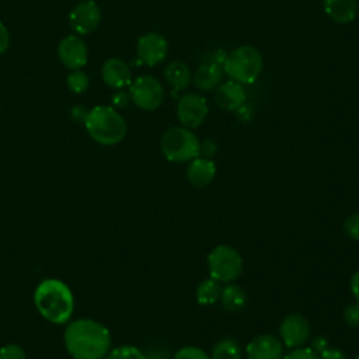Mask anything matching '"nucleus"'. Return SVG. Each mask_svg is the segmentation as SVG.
<instances>
[{
    "instance_id": "1",
    "label": "nucleus",
    "mask_w": 359,
    "mask_h": 359,
    "mask_svg": "<svg viewBox=\"0 0 359 359\" xmlns=\"http://www.w3.org/2000/svg\"><path fill=\"white\" fill-rule=\"evenodd\" d=\"M63 339L67 352L74 359H104L111 351L108 328L91 318L69 321Z\"/></svg>"
},
{
    "instance_id": "2",
    "label": "nucleus",
    "mask_w": 359,
    "mask_h": 359,
    "mask_svg": "<svg viewBox=\"0 0 359 359\" xmlns=\"http://www.w3.org/2000/svg\"><path fill=\"white\" fill-rule=\"evenodd\" d=\"M38 313L52 324H66L72 318L74 299L70 287L59 279L42 280L34 292Z\"/></svg>"
},
{
    "instance_id": "3",
    "label": "nucleus",
    "mask_w": 359,
    "mask_h": 359,
    "mask_svg": "<svg viewBox=\"0 0 359 359\" xmlns=\"http://www.w3.org/2000/svg\"><path fill=\"white\" fill-rule=\"evenodd\" d=\"M84 126L90 137L102 146H115L126 136V122L112 107L98 105L87 112Z\"/></svg>"
},
{
    "instance_id": "4",
    "label": "nucleus",
    "mask_w": 359,
    "mask_h": 359,
    "mask_svg": "<svg viewBox=\"0 0 359 359\" xmlns=\"http://www.w3.org/2000/svg\"><path fill=\"white\" fill-rule=\"evenodd\" d=\"M262 66L259 50L252 45H241L227 55L223 72L240 84H251L259 77Z\"/></svg>"
},
{
    "instance_id": "5",
    "label": "nucleus",
    "mask_w": 359,
    "mask_h": 359,
    "mask_svg": "<svg viewBox=\"0 0 359 359\" xmlns=\"http://www.w3.org/2000/svg\"><path fill=\"white\" fill-rule=\"evenodd\" d=\"M201 142L192 129L172 126L167 129L160 140L164 157L171 163H188L199 156Z\"/></svg>"
},
{
    "instance_id": "6",
    "label": "nucleus",
    "mask_w": 359,
    "mask_h": 359,
    "mask_svg": "<svg viewBox=\"0 0 359 359\" xmlns=\"http://www.w3.org/2000/svg\"><path fill=\"white\" fill-rule=\"evenodd\" d=\"M208 271L220 283L234 282L243 272V257L234 247L220 244L208 255Z\"/></svg>"
},
{
    "instance_id": "7",
    "label": "nucleus",
    "mask_w": 359,
    "mask_h": 359,
    "mask_svg": "<svg viewBox=\"0 0 359 359\" xmlns=\"http://www.w3.org/2000/svg\"><path fill=\"white\" fill-rule=\"evenodd\" d=\"M130 101L143 111L157 109L164 100L161 83L153 76H140L129 87Z\"/></svg>"
},
{
    "instance_id": "8",
    "label": "nucleus",
    "mask_w": 359,
    "mask_h": 359,
    "mask_svg": "<svg viewBox=\"0 0 359 359\" xmlns=\"http://www.w3.org/2000/svg\"><path fill=\"white\" fill-rule=\"evenodd\" d=\"M209 114V105L205 97L189 93L182 95L177 104V118L181 126L195 129L201 126Z\"/></svg>"
},
{
    "instance_id": "9",
    "label": "nucleus",
    "mask_w": 359,
    "mask_h": 359,
    "mask_svg": "<svg viewBox=\"0 0 359 359\" xmlns=\"http://www.w3.org/2000/svg\"><path fill=\"white\" fill-rule=\"evenodd\" d=\"M279 335L286 348H300L309 341L310 324L304 316L292 313L282 320L279 325Z\"/></svg>"
},
{
    "instance_id": "10",
    "label": "nucleus",
    "mask_w": 359,
    "mask_h": 359,
    "mask_svg": "<svg viewBox=\"0 0 359 359\" xmlns=\"http://www.w3.org/2000/svg\"><path fill=\"white\" fill-rule=\"evenodd\" d=\"M101 21V10L93 0H84L79 3L69 14V24L72 29L79 35L93 32Z\"/></svg>"
},
{
    "instance_id": "11",
    "label": "nucleus",
    "mask_w": 359,
    "mask_h": 359,
    "mask_svg": "<svg viewBox=\"0 0 359 359\" xmlns=\"http://www.w3.org/2000/svg\"><path fill=\"white\" fill-rule=\"evenodd\" d=\"M136 52L139 60L151 67L165 59L168 53V42L158 32H147L137 39Z\"/></svg>"
},
{
    "instance_id": "12",
    "label": "nucleus",
    "mask_w": 359,
    "mask_h": 359,
    "mask_svg": "<svg viewBox=\"0 0 359 359\" xmlns=\"http://www.w3.org/2000/svg\"><path fill=\"white\" fill-rule=\"evenodd\" d=\"M57 56L67 69L80 70L87 63V45L77 35H69L60 41L57 46Z\"/></svg>"
},
{
    "instance_id": "13",
    "label": "nucleus",
    "mask_w": 359,
    "mask_h": 359,
    "mask_svg": "<svg viewBox=\"0 0 359 359\" xmlns=\"http://www.w3.org/2000/svg\"><path fill=\"white\" fill-rule=\"evenodd\" d=\"M247 359H282L283 344L272 334H261L245 346Z\"/></svg>"
},
{
    "instance_id": "14",
    "label": "nucleus",
    "mask_w": 359,
    "mask_h": 359,
    "mask_svg": "<svg viewBox=\"0 0 359 359\" xmlns=\"http://www.w3.org/2000/svg\"><path fill=\"white\" fill-rule=\"evenodd\" d=\"M247 101L243 84L229 80L216 87L215 102L224 111H237Z\"/></svg>"
},
{
    "instance_id": "15",
    "label": "nucleus",
    "mask_w": 359,
    "mask_h": 359,
    "mask_svg": "<svg viewBox=\"0 0 359 359\" xmlns=\"http://www.w3.org/2000/svg\"><path fill=\"white\" fill-rule=\"evenodd\" d=\"M185 175L191 185L196 188H205L213 181L216 175V164L212 158L198 156L188 161Z\"/></svg>"
},
{
    "instance_id": "16",
    "label": "nucleus",
    "mask_w": 359,
    "mask_h": 359,
    "mask_svg": "<svg viewBox=\"0 0 359 359\" xmlns=\"http://www.w3.org/2000/svg\"><path fill=\"white\" fill-rule=\"evenodd\" d=\"M101 76L108 87L116 90H121L132 83L129 66L119 57H111L105 60L101 69Z\"/></svg>"
},
{
    "instance_id": "17",
    "label": "nucleus",
    "mask_w": 359,
    "mask_h": 359,
    "mask_svg": "<svg viewBox=\"0 0 359 359\" xmlns=\"http://www.w3.org/2000/svg\"><path fill=\"white\" fill-rule=\"evenodd\" d=\"M325 14L337 24H351L358 17L356 0H323Z\"/></svg>"
},
{
    "instance_id": "18",
    "label": "nucleus",
    "mask_w": 359,
    "mask_h": 359,
    "mask_svg": "<svg viewBox=\"0 0 359 359\" xmlns=\"http://www.w3.org/2000/svg\"><path fill=\"white\" fill-rule=\"evenodd\" d=\"M222 77L223 66L210 62H202L194 74V83L201 91H210L220 84Z\"/></svg>"
},
{
    "instance_id": "19",
    "label": "nucleus",
    "mask_w": 359,
    "mask_h": 359,
    "mask_svg": "<svg viewBox=\"0 0 359 359\" xmlns=\"http://www.w3.org/2000/svg\"><path fill=\"white\" fill-rule=\"evenodd\" d=\"M220 303L226 311L236 313V311H240L245 306L247 294L241 286L230 282L222 287Z\"/></svg>"
},
{
    "instance_id": "20",
    "label": "nucleus",
    "mask_w": 359,
    "mask_h": 359,
    "mask_svg": "<svg viewBox=\"0 0 359 359\" xmlns=\"http://www.w3.org/2000/svg\"><path fill=\"white\" fill-rule=\"evenodd\" d=\"M164 77H165L167 83L175 91H181V90L187 88L192 79L189 67L184 62H180V60H174L165 67Z\"/></svg>"
},
{
    "instance_id": "21",
    "label": "nucleus",
    "mask_w": 359,
    "mask_h": 359,
    "mask_svg": "<svg viewBox=\"0 0 359 359\" xmlns=\"http://www.w3.org/2000/svg\"><path fill=\"white\" fill-rule=\"evenodd\" d=\"M222 283L215 280L213 278L203 279L195 290L196 302L202 306H212L220 300V293H222Z\"/></svg>"
},
{
    "instance_id": "22",
    "label": "nucleus",
    "mask_w": 359,
    "mask_h": 359,
    "mask_svg": "<svg viewBox=\"0 0 359 359\" xmlns=\"http://www.w3.org/2000/svg\"><path fill=\"white\" fill-rule=\"evenodd\" d=\"M210 359H243V351L236 339L226 337L213 345Z\"/></svg>"
},
{
    "instance_id": "23",
    "label": "nucleus",
    "mask_w": 359,
    "mask_h": 359,
    "mask_svg": "<svg viewBox=\"0 0 359 359\" xmlns=\"http://www.w3.org/2000/svg\"><path fill=\"white\" fill-rule=\"evenodd\" d=\"M105 359H146L144 352L133 345H121L108 352Z\"/></svg>"
},
{
    "instance_id": "24",
    "label": "nucleus",
    "mask_w": 359,
    "mask_h": 359,
    "mask_svg": "<svg viewBox=\"0 0 359 359\" xmlns=\"http://www.w3.org/2000/svg\"><path fill=\"white\" fill-rule=\"evenodd\" d=\"M66 81H67L69 88L76 94L84 93L90 86L88 76L81 70H72V73L67 76Z\"/></svg>"
},
{
    "instance_id": "25",
    "label": "nucleus",
    "mask_w": 359,
    "mask_h": 359,
    "mask_svg": "<svg viewBox=\"0 0 359 359\" xmlns=\"http://www.w3.org/2000/svg\"><path fill=\"white\" fill-rule=\"evenodd\" d=\"M171 359H210V356L198 346H182L180 348Z\"/></svg>"
},
{
    "instance_id": "26",
    "label": "nucleus",
    "mask_w": 359,
    "mask_h": 359,
    "mask_svg": "<svg viewBox=\"0 0 359 359\" xmlns=\"http://www.w3.org/2000/svg\"><path fill=\"white\" fill-rule=\"evenodd\" d=\"M344 233L353 241H359V213H352L346 216L342 224Z\"/></svg>"
},
{
    "instance_id": "27",
    "label": "nucleus",
    "mask_w": 359,
    "mask_h": 359,
    "mask_svg": "<svg viewBox=\"0 0 359 359\" xmlns=\"http://www.w3.org/2000/svg\"><path fill=\"white\" fill-rule=\"evenodd\" d=\"M342 317L346 325L352 328H359V303L355 302L348 304L342 313Z\"/></svg>"
},
{
    "instance_id": "28",
    "label": "nucleus",
    "mask_w": 359,
    "mask_h": 359,
    "mask_svg": "<svg viewBox=\"0 0 359 359\" xmlns=\"http://www.w3.org/2000/svg\"><path fill=\"white\" fill-rule=\"evenodd\" d=\"M0 359H27V355L20 345L7 344L0 348Z\"/></svg>"
},
{
    "instance_id": "29",
    "label": "nucleus",
    "mask_w": 359,
    "mask_h": 359,
    "mask_svg": "<svg viewBox=\"0 0 359 359\" xmlns=\"http://www.w3.org/2000/svg\"><path fill=\"white\" fill-rule=\"evenodd\" d=\"M282 359H318V355L310 346H300L286 353Z\"/></svg>"
},
{
    "instance_id": "30",
    "label": "nucleus",
    "mask_w": 359,
    "mask_h": 359,
    "mask_svg": "<svg viewBox=\"0 0 359 359\" xmlns=\"http://www.w3.org/2000/svg\"><path fill=\"white\" fill-rule=\"evenodd\" d=\"M217 151V143L212 139H206L203 142H201L199 146V156L206 157V158H212Z\"/></svg>"
},
{
    "instance_id": "31",
    "label": "nucleus",
    "mask_w": 359,
    "mask_h": 359,
    "mask_svg": "<svg viewBox=\"0 0 359 359\" xmlns=\"http://www.w3.org/2000/svg\"><path fill=\"white\" fill-rule=\"evenodd\" d=\"M146 359H171L170 351L165 346H154L144 353Z\"/></svg>"
},
{
    "instance_id": "32",
    "label": "nucleus",
    "mask_w": 359,
    "mask_h": 359,
    "mask_svg": "<svg viewBox=\"0 0 359 359\" xmlns=\"http://www.w3.org/2000/svg\"><path fill=\"white\" fill-rule=\"evenodd\" d=\"M111 101H112V105H114V107H116V108H125V107L129 104V101H130V95H129V93H125V91H122V90H118L116 93L112 94Z\"/></svg>"
},
{
    "instance_id": "33",
    "label": "nucleus",
    "mask_w": 359,
    "mask_h": 359,
    "mask_svg": "<svg viewBox=\"0 0 359 359\" xmlns=\"http://www.w3.org/2000/svg\"><path fill=\"white\" fill-rule=\"evenodd\" d=\"M318 359H348V356L338 348H327L320 355Z\"/></svg>"
},
{
    "instance_id": "34",
    "label": "nucleus",
    "mask_w": 359,
    "mask_h": 359,
    "mask_svg": "<svg viewBox=\"0 0 359 359\" xmlns=\"http://www.w3.org/2000/svg\"><path fill=\"white\" fill-rule=\"evenodd\" d=\"M227 55H229V53H226L224 50L217 49V50H213L212 53H209V55L203 59V62H210V63H216V65L223 66L224 62H226Z\"/></svg>"
},
{
    "instance_id": "35",
    "label": "nucleus",
    "mask_w": 359,
    "mask_h": 359,
    "mask_svg": "<svg viewBox=\"0 0 359 359\" xmlns=\"http://www.w3.org/2000/svg\"><path fill=\"white\" fill-rule=\"evenodd\" d=\"M10 45V34L3 22H0V55L8 49Z\"/></svg>"
},
{
    "instance_id": "36",
    "label": "nucleus",
    "mask_w": 359,
    "mask_h": 359,
    "mask_svg": "<svg viewBox=\"0 0 359 359\" xmlns=\"http://www.w3.org/2000/svg\"><path fill=\"white\" fill-rule=\"evenodd\" d=\"M317 355H320L324 349H327L328 348V339L325 338V337H316L314 339H313V342H311V346H310Z\"/></svg>"
},
{
    "instance_id": "37",
    "label": "nucleus",
    "mask_w": 359,
    "mask_h": 359,
    "mask_svg": "<svg viewBox=\"0 0 359 359\" xmlns=\"http://www.w3.org/2000/svg\"><path fill=\"white\" fill-rule=\"evenodd\" d=\"M349 289H351L352 296L355 297V302L359 303V269L356 272H353V275L351 276Z\"/></svg>"
},
{
    "instance_id": "38",
    "label": "nucleus",
    "mask_w": 359,
    "mask_h": 359,
    "mask_svg": "<svg viewBox=\"0 0 359 359\" xmlns=\"http://www.w3.org/2000/svg\"><path fill=\"white\" fill-rule=\"evenodd\" d=\"M236 114H237V118H238L240 121H250V119L252 118V115H254V109H251V107L244 102V104L236 111Z\"/></svg>"
},
{
    "instance_id": "39",
    "label": "nucleus",
    "mask_w": 359,
    "mask_h": 359,
    "mask_svg": "<svg viewBox=\"0 0 359 359\" xmlns=\"http://www.w3.org/2000/svg\"><path fill=\"white\" fill-rule=\"evenodd\" d=\"M87 112H88V111L84 109L83 107H74V108L72 109V116H73L74 121H80V122L84 123L86 116H87Z\"/></svg>"
},
{
    "instance_id": "40",
    "label": "nucleus",
    "mask_w": 359,
    "mask_h": 359,
    "mask_svg": "<svg viewBox=\"0 0 359 359\" xmlns=\"http://www.w3.org/2000/svg\"><path fill=\"white\" fill-rule=\"evenodd\" d=\"M355 359H359V355H358V356H356V358H355Z\"/></svg>"
}]
</instances>
